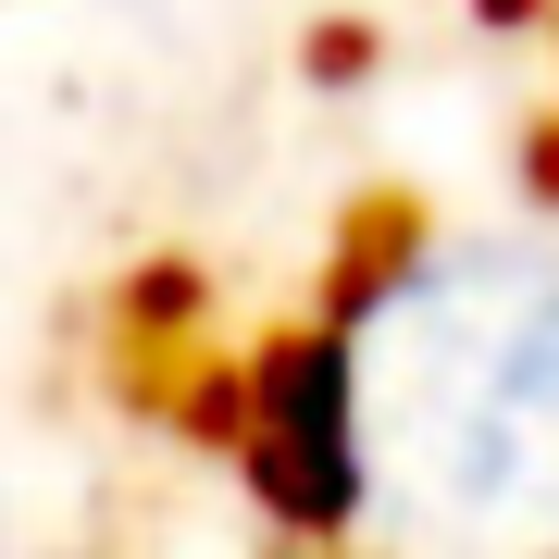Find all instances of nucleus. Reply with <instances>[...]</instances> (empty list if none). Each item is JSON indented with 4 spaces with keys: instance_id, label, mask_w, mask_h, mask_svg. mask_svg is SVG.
<instances>
[{
    "instance_id": "nucleus-1",
    "label": "nucleus",
    "mask_w": 559,
    "mask_h": 559,
    "mask_svg": "<svg viewBox=\"0 0 559 559\" xmlns=\"http://www.w3.org/2000/svg\"><path fill=\"white\" fill-rule=\"evenodd\" d=\"M323 360L373 559H559V237L411 249Z\"/></svg>"
}]
</instances>
